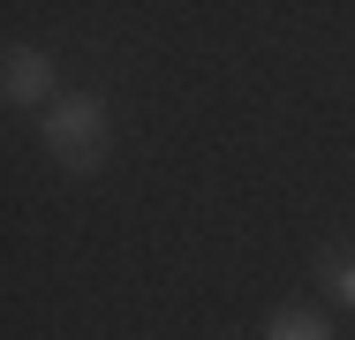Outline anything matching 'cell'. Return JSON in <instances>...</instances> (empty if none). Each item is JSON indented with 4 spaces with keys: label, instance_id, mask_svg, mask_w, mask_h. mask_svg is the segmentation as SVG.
<instances>
[{
    "label": "cell",
    "instance_id": "277c9868",
    "mask_svg": "<svg viewBox=\"0 0 355 340\" xmlns=\"http://www.w3.org/2000/svg\"><path fill=\"white\" fill-rule=\"evenodd\" d=\"M318 280H325L333 295H348V303H355V250H325V265H318Z\"/></svg>",
    "mask_w": 355,
    "mask_h": 340
},
{
    "label": "cell",
    "instance_id": "3957f363",
    "mask_svg": "<svg viewBox=\"0 0 355 340\" xmlns=\"http://www.w3.org/2000/svg\"><path fill=\"white\" fill-rule=\"evenodd\" d=\"M272 340H333V333H325L318 310H280V318H272Z\"/></svg>",
    "mask_w": 355,
    "mask_h": 340
},
{
    "label": "cell",
    "instance_id": "7a4b0ae2",
    "mask_svg": "<svg viewBox=\"0 0 355 340\" xmlns=\"http://www.w3.org/2000/svg\"><path fill=\"white\" fill-rule=\"evenodd\" d=\"M0 91H8V106H38V99L53 91V53H38V46H8V76H0Z\"/></svg>",
    "mask_w": 355,
    "mask_h": 340
},
{
    "label": "cell",
    "instance_id": "6da1fadb",
    "mask_svg": "<svg viewBox=\"0 0 355 340\" xmlns=\"http://www.w3.org/2000/svg\"><path fill=\"white\" fill-rule=\"evenodd\" d=\"M46 151L69 167V174H91V167H106V151H114V121H106V99H53V114H46Z\"/></svg>",
    "mask_w": 355,
    "mask_h": 340
}]
</instances>
